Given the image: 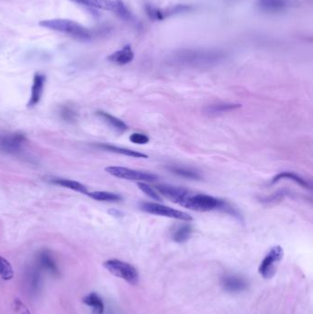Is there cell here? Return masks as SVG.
Here are the masks:
<instances>
[{"mask_svg": "<svg viewBox=\"0 0 313 314\" xmlns=\"http://www.w3.org/2000/svg\"><path fill=\"white\" fill-rule=\"evenodd\" d=\"M39 25L45 29L67 34L71 37L81 42H88L93 37L92 32L89 29L71 20H66V19L44 20V21H40Z\"/></svg>", "mask_w": 313, "mask_h": 314, "instance_id": "obj_1", "label": "cell"}, {"mask_svg": "<svg viewBox=\"0 0 313 314\" xmlns=\"http://www.w3.org/2000/svg\"><path fill=\"white\" fill-rule=\"evenodd\" d=\"M223 58V54L212 50H182L176 54L175 59L187 65L212 64Z\"/></svg>", "mask_w": 313, "mask_h": 314, "instance_id": "obj_2", "label": "cell"}, {"mask_svg": "<svg viewBox=\"0 0 313 314\" xmlns=\"http://www.w3.org/2000/svg\"><path fill=\"white\" fill-rule=\"evenodd\" d=\"M182 207L187 208L199 212L211 211L226 207V204L220 199L214 198L210 195L190 193L184 200Z\"/></svg>", "mask_w": 313, "mask_h": 314, "instance_id": "obj_3", "label": "cell"}, {"mask_svg": "<svg viewBox=\"0 0 313 314\" xmlns=\"http://www.w3.org/2000/svg\"><path fill=\"white\" fill-rule=\"evenodd\" d=\"M103 266L112 275L125 280L126 282L131 285H136L138 283V271L132 265L117 259H110L104 262Z\"/></svg>", "mask_w": 313, "mask_h": 314, "instance_id": "obj_4", "label": "cell"}, {"mask_svg": "<svg viewBox=\"0 0 313 314\" xmlns=\"http://www.w3.org/2000/svg\"><path fill=\"white\" fill-rule=\"evenodd\" d=\"M140 208H141V210L150 213V214L159 215V216L168 217L171 219L180 220V221H185V222H191L193 220V218L187 212L167 207V206H165L160 203L141 202Z\"/></svg>", "mask_w": 313, "mask_h": 314, "instance_id": "obj_5", "label": "cell"}, {"mask_svg": "<svg viewBox=\"0 0 313 314\" xmlns=\"http://www.w3.org/2000/svg\"><path fill=\"white\" fill-rule=\"evenodd\" d=\"M111 176L117 178L138 181V182H153L158 179V176L155 174H150L146 172L137 171L134 169L127 168L123 167H109L105 168Z\"/></svg>", "mask_w": 313, "mask_h": 314, "instance_id": "obj_6", "label": "cell"}, {"mask_svg": "<svg viewBox=\"0 0 313 314\" xmlns=\"http://www.w3.org/2000/svg\"><path fill=\"white\" fill-rule=\"evenodd\" d=\"M192 10H193V7L188 5H176L167 8H160L150 4L145 5V11L147 13L149 19L156 21H164L165 19L172 16L191 12Z\"/></svg>", "mask_w": 313, "mask_h": 314, "instance_id": "obj_7", "label": "cell"}, {"mask_svg": "<svg viewBox=\"0 0 313 314\" xmlns=\"http://www.w3.org/2000/svg\"><path fill=\"white\" fill-rule=\"evenodd\" d=\"M283 249L281 246L277 245L273 247L270 252L266 254L264 260L262 261L259 267L260 275L265 278H271L275 273V263H278L283 257Z\"/></svg>", "mask_w": 313, "mask_h": 314, "instance_id": "obj_8", "label": "cell"}, {"mask_svg": "<svg viewBox=\"0 0 313 314\" xmlns=\"http://www.w3.org/2000/svg\"><path fill=\"white\" fill-rule=\"evenodd\" d=\"M156 189L160 195L172 200L173 202H175L180 206L183 204L186 198L191 193V191L187 188L171 186V185H156Z\"/></svg>", "mask_w": 313, "mask_h": 314, "instance_id": "obj_9", "label": "cell"}, {"mask_svg": "<svg viewBox=\"0 0 313 314\" xmlns=\"http://www.w3.org/2000/svg\"><path fill=\"white\" fill-rule=\"evenodd\" d=\"M292 6V0H256V8L266 14H279Z\"/></svg>", "mask_w": 313, "mask_h": 314, "instance_id": "obj_10", "label": "cell"}, {"mask_svg": "<svg viewBox=\"0 0 313 314\" xmlns=\"http://www.w3.org/2000/svg\"><path fill=\"white\" fill-rule=\"evenodd\" d=\"M26 141L25 135L22 133H11L3 137L1 141V147L7 153H17L20 150Z\"/></svg>", "mask_w": 313, "mask_h": 314, "instance_id": "obj_11", "label": "cell"}, {"mask_svg": "<svg viewBox=\"0 0 313 314\" xmlns=\"http://www.w3.org/2000/svg\"><path fill=\"white\" fill-rule=\"evenodd\" d=\"M45 82H46V77L43 74L36 73L34 75L32 86V94H31L30 100L28 102V107H34L39 103L43 93Z\"/></svg>", "mask_w": 313, "mask_h": 314, "instance_id": "obj_12", "label": "cell"}, {"mask_svg": "<svg viewBox=\"0 0 313 314\" xmlns=\"http://www.w3.org/2000/svg\"><path fill=\"white\" fill-rule=\"evenodd\" d=\"M134 59V53L131 44H127L122 47L120 50H117L115 53L108 56V60L116 63L117 65H125L130 63Z\"/></svg>", "mask_w": 313, "mask_h": 314, "instance_id": "obj_13", "label": "cell"}, {"mask_svg": "<svg viewBox=\"0 0 313 314\" xmlns=\"http://www.w3.org/2000/svg\"><path fill=\"white\" fill-rule=\"evenodd\" d=\"M222 286L225 291L232 293H239L245 291L247 288L246 280L236 275H230L222 279Z\"/></svg>", "mask_w": 313, "mask_h": 314, "instance_id": "obj_14", "label": "cell"}, {"mask_svg": "<svg viewBox=\"0 0 313 314\" xmlns=\"http://www.w3.org/2000/svg\"><path fill=\"white\" fill-rule=\"evenodd\" d=\"M79 5H83L88 8H97L107 11H113L115 7L114 0H71Z\"/></svg>", "mask_w": 313, "mask_h": 314, "instance_id": "obj_15", "label": "cell"}, {"mask_svg": "<svg viewBox=\"0 0 313 314\" xmlns=\"http://www.w3.org/2000/svg\"><path fill=\"white\" fill-rule=\"evenodd\" d=\"M283 179H289V180H292L294 182H296L297 184L303 187V188H309L311 189L312 188V186L311 184L304 179L303 177H301L300 176H298L297 174L293 173V172H281L279 173L278 175L274 176L271 183L272 184H275L277 182H279L280 180H283Z\"/></svg>", "mask_w": 313, "mask_h": 314, "instance_id": "obj_16", "label": "cell"}, {"mask_svg": "<svg viewBox=\"0 0 313 314\" xmlns=\"http://www.w3.org/2000/svg\"><path fill=\"white\" fill-rule=\"evenodd\" d=\"M38 262H39V267L50 272L53 275H57L58 274V268L57 265L54 260L53 256L51 253L47 251H43L39 253L38 257Z\"/></svg>", "mask_w": 313, "mask_h": 314, "instance_id": "obj_17", "label": "cell"}, {"mask_svg": "<svg viewBox=\"0 0 313 314\" xmlns=\"http://www.w3.org/2000/svg\"><path fill=\"white\" fill-rule=\"evenodd\" d=\"M53 184L63 187L65 188H69L71 190L79 192L82 194H87V188L85 185L81 184L78 181H74L70 179H65V178H55L51 181Z\"/></svg>", "mask_w": 313, "mask_h": 314, "instance_id": "obj_18", "label": "cell"}, {"mask_svg": "<svg viewBox=\"0 0 313 314\" xmlns=\"http://www.w3.org/2000/svg\"><path fill=\"white\" fill-rule=\"evenodd\" d=\"M99 147L110 151L112 153H119V154H123V155H127L130 157H134V158H148V155L145 153H140V152H136L133 150H130V149H126V148H121V147H117V146H110V145H99Z\"/></svg>", "mask_w": 313, "mask_h": 314, "instance_id": "obj_19", "label": "cell"}, {"mask_svg": "<svg viewBox=\"0 0 313 314\" xmlns=\"http://www.w3.org/2000/svg\"><path fill=\"white\" fill-rule=\"evenodd\" d=\"M84 303L87 306L91 307L95 314H103L104 313V303L101 298L95 292L88 294L83 299Z\"/></svg>", "mask_w": 313, "mask_h": 314, "instance_id": "obj_20", "label": "cell"}, {"mask_svg": "<svg viewBox=\"0 0 313 314\" xmlns=\"http://www.w3.org/2000/svg\"><path fill=\"white\" fill-rule=\"evenodd\" d=\"M98 115L99 116L102 120H104L105 123H108L114 130L121 131V132L128 130V126L126 125L125 123H123L121 120L117 119L114 116L110 115V113H107L104 111H98Z\"/></svg>", "mask_w": 313, "mask_h": 314, "instance_id": "obj_21", "label": "cell"}, {"mask_svg": "<svg viewBox=\"0 0 313 314\" xmlns=\"http://www.w3.org/2000/svg\"><path fill=\"white\" fill-rule=\"evenodd\" d=\"M193 232V228L190 224H184L177 227L173 232V240L176 243H185L191 236Z\"/></svg>", "mask_w": 313, "mask_h": 314, "instance_id": "obj_22", "label": "cell"}, {"mask_svg": "<svg viewBox=\"0 0 313 314\" xmlns=\"http://www.w3.org/2000/svg\"><path fill=\"white\" fill-rule=\"evenodd\" d=\"M88 197L91 199L98 200V201H110V202H114V201H119L122 199V197L119 196L116 193L108 191H94L88 192L86 194Z\"/></svg>", "mask_w": 313, "mask_h": 314, "instance_id": "obj_23", "label": "cell"}, {"mask_svg": "<svg viewBox=\"0 0 313 314\" xmlns=\"http://www.w3.org/2000/svg\"><path fill=\"white\" fill-rule=\"evenodd\" d=\"M115 1V7L113 9V12H115L121 20L125 21H134V17H133L132 12L129 10V8H127L124 2H122L121 0H114Z\"/></svg>", "mask_w": 313, "mask_h": 314, "instance_id": "obj_24", "label": "cell"}, {"mask_svg": "<svg viewBox=\"0 0 313 314\" xmlns=\"http://www.w3.org/2000/svg\"><path fill=\"white\" fill-rule=\"evenodd\" d=\"M13 269L7 259L0 255V276L4 280H10L13 277Z\"/></svg>", "mask_w": 313, "mask_h": 314, "instance_id": "obj_25", "label": "cell"}, {"mask_svg": "<svg viewBox=\"0 0 313 314\" xmlns=\"http://www.w3.org/2000/svg\"><path fill=\"white\" fill-rule=\"evenodd\" d=\"M241 107L239 104H219V105H212L207 108V111L211 114H217V113H223L230 110H234L235 108Z\"/></svg>", "mask_w": 313, "mask_h": 314, "instance_id": "obj_26", "label": "cell"}, {"mask_svg": "<svg viewBox=\"0 0 313 314\" xmlns=\"http://www.w3.org/2000/svg\"><path fill=\"white\" fill-rule=\"evenodd\" d=\"M171 171L173 173L178 175V176L187 177L190 179H199L200 176L199 174L192 169L187 168V167H171Z\"/></svg>", "mask_w": 313, "mask_h": 314, "instance_id": "obj_27", "label": "cell"}, {"mask_svg": "<svg viewBox=\"0 0 313 314\" xmlns=\"http://www.w3.org/2000/svg\"><path fill=\"white\" fill-rule=\"evenodd\" d=\"M138 187L141 189V191L143 192L144 194H146L148 197L151 199H156L158 201H162L163 199L161 197V195L158 192L153 188L152 187H150L148 184H146L145 182H138Z\"/></svg>", "mask_w": 313, "mask_h": 314, "instance_id": "obj_28", "label": "cell"}, {"mask_svg": "<svg viewBox=\"0 0 313 314\" xmlns=\"http://www.w3.org/2000/svg\"><path fill=\"white\" fill-rule=\"evenodd\" d=\"M27 280L28 286L31 289V291H36L38 290L39 286V273L36 272V270H32L29 274Z\"/></svg>", "mask_w": 313, "mask_h": 314, "instance_id": "obj_29", "label": "cell"}, {"mask_svg": "<svg viewBox=\"0 0 313 314\" xmlns=\"http://www.w3.org/2000/svg\"><path fill=\"white\" fill-rule=\"evenodd\" d=\"M61 116L66 122H74L77 119L76 111L69 107H63L61 109Z\"/></svg>", "mask_w": 313, "mask_h": 314, "instance_id": "obj_30", "label": "cell"}, {"mask_svg": "<svg viewBox=\"0 0 313 314\" xmlns=\"http://www.w3.org/2000/svg\"><path fill=\"white\" fill-rule=\"evenodd\" d=\"M130 140L131 142L133 143V144H136V145H145L147 144L149 142L148 136L143 134V133H140V132H135V133H133L131 136H130Z\"/></svg>", "mask_w": 313, "mask_h": 314, "instance_id": "obj_31", "label": "cell"}, {"mask_svg": "<svg viewBox=\"0 0 313 314\" xmlns=\"http://www.w3.org/2000/svg\"><path fill=\"white\" fill-rule=\"evenodd\" d=\"M14 310L18 314H31L29 309L20 299H17L14 301Z\"/></svg>", "mask_w": 313, "mask_h": 314, "instance_id": "obj_32", "label": "cell"}]
</instances>
